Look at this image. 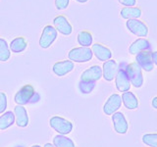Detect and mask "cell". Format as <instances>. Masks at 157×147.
Here are the masks:
<instances>
[{
  "label": "cell",
  "mask_w": 157,
  "mask_h": 147,
  "mask_svg": "<svg viewBox=\"0 0 157 147\" xmlns=\"http://www.w3.org/2000/svg\"><path fill=\"white\" fill-rule=\"evenodd\" d=\"M17 105H27V104H36L40 100V95L36 91L32 85H26L19 89L15 94L14 98Z\"/></svg>",
  "instance_id": "obj_1"
},
{
  "label": "cell",
  "mask_w": 157,
  "mask_h": 147,
  "mask_svg": "<svg viewBox=\"0 0 157 147\" xmlns=\"http://www.w3.org/2000/svg\"><path fill=\"white\" fill-rule=\"evenodd\" d=\"M93 53L90 47H75L71 49L68 53L69 60L74 63H86L91 61Z\"/></svg>",
  "instance_id": "obj_2"
},
{
  "label": "cell",
  "mask_w": 157,
  "mask_h": 147,
  "mask_svg": "<svg viewBox=\"0 0 157 147\" xmlns=\"http://www.w3.org/2000/svg\"><path fill=\"white\" fill-rule=\"evenodd\" d=\"M126 71L128 77L130 78L131 85L136 87L140 88L144 85V75H142L141 68L137 65L136 62H132L126 65Z\"/></svg>",
  "instance_id": "obj_3"
},
{
  "label": "cell",
  "mask_w": 157,
  "mask_h": 147,
  "mask_svg": "<svg viewBox=\"0 0 157 147\" xmlns=\"http://www.w3.org/2000/svg\"><path fill=\"white\" fill-rule=\"evenodd\" d=\"M126 28L131 33L137 37H146L148 36V26L140 19L127 20Z\"/></svg>",
  "instance_id": "obj_4"
},
{
  "label": "cell",
  "mask_w": 157,
  "mask_h": 147,
  "mask_svg": "<svg viewBox=\"0 0 157 147\" xmlns=\"http://www.w3.org/2000/svg\"><path fill=\"white\" fill-rule=\"evenodd\" d=\"M126 65L125 63H121L119 65V69L115 77V85L118 91L120 92H126L131 89V81L128 77V74L126 71Z\"/></svg>",
  "instance_id": "obj_5"
},
{
  "label": "cell",
  "mask_w": 157,
  "mask_h": 147,
  "mask_svg": "<svg viewBox=\"0 0 157 147\" xmlns=\"http://www.w3.org/2000/svg\"><path fill=\"white\" fill-rule=\"evenodd\" d=\"M49 125L52 129L57 131L59 134L66 135L69 134L73 130V124L72 122L66 120L65 118L60 116H53L49 120Z\"/></svg>",
  "instance_id": "obj_6"
},
{
  "label": "cell",
  "mask_w": 157,
  "mask_h": 147,
  "mask_svg": "<svg viewBox=\"0 0 157 147\" xmlns=\"http://www.w3.org/2000/svg\"><path fill=\"white\" fill-rule=\"evenodd\" d=\"M58 37V32L51 24H46L41 32V36L39 37V46L43 49H47L55 42Z\"/></svg>",
  "instance_id": "obj_7"
},
{
  "label": "cell",
  "mask_w": 157,
  "mask_h": 147,
  "mask_svg": "<svg viewBox=\"0 0 157 147\" xmlns=\"http://www.w3.org/2000/svg\"><path fill=\"white\" fill-rule=\"evenodd\" d=\"M53 27L59 33L65 36H71L73 32V26L69 22L68 18L64 15H58L53 19Z\"/></svg>",
  "instance_id": "obj_8"
},
{
  "label": "cell",
  "mask_w": 157,
  "mask_h": 147,
  "mask_svg": "<svg viewBox=\"0 0 157 147\" xmlns=\"http://www.w3.org/2000/svg\"><path fill=\"white\" fill-rule=\"evenodd\" d=\"M122 97L118 93L110 95L103 105V113L107 116H112L114 113L118 112L122 106Z\"/></svg>",
  "instance_id": "obj_9"
},
{
  "label": "cell",
  "mask_w": 157,
  "mask_h": 147,
  "mask_svg": "<svg viewBox=\"0 0 157 147\" xmlns=\"http://www.w3.org/2000/svg\"><path fill=\"white\" fill-rule=\"evenodd\" d=\"M112 123L114 130L119 134H127L128 130H129V124L126 119L125 115L122 112H116L112 116Z\"/></svg>",
  "instance_id": "obj_10"
},
{
  "label": "cell",
  "mask_w": 157,
  "mask_h": 147,
  "mask_svg": "<svg viewBox=\"0 0 157 147\" xmlns=\"http://www.w3.org/2000/svg\"><path fill=\"white\" fill-rule=\"evenodd\" d=\"M152 51H142L136 55V62L141 70L145 72H151L154 69V63L151 56Z\"/></svg>",
  "instance_id": "obj_11"
},
{
  "label": "cell",
  "mask_w": 157,
  "mask_h": 147,
  "mask_svg": "<svg viewBox=\"0 0 157 147\" xmlns=\"http://www.w3.org/2000/svg\"><path fill=\"white\" fill-rule=\"evenodd\" d=\"M119 69V64L115 60L110 59L106 62H103L102 66V77L106 81H112L116 77V74Z\"/></svg>",
  "instance_id": "obj_12"
},
{
  "label": "cell",
  "mask_w": 157,
  "mask_h": 147,
  "mask_svg": "<svg viewBox=\"0 0 157 147\" xmlns=\"http://www.w3.org/2000/svg\"><path fill=\"white\" fill-rule=\"evenodd\" d=\"M128 50L131 55H137L142 51H151V43L147 38L140 37L131 44Z\"/></svg>",
  "instance_id": "obj_13"
},
{
  "label": "cell",
  "mask_w": 157,
  "mask_h": 147,
  "mask_svg": "<svg viewBox=\"0 0 157 147\" xmlns=\"http://www.w3.org/2000/svg\"><path fill=\"white\" fill-rule=\"evenodd\" d=\"M74 69H75L74 62H72L71 60H62L54 63L52 71L54 75H56L57 77H65L68 74L73 72Z\"/></svg>",
  "instance_id": "obj_14"
},
{
  "label": "cell",
  "mask_w": 157,
  "mask_h": 147,
  "mask_svg": "<svg viewBox=\"0 0 157 147\" xmlns=\"http://www.w3.org/2000/svg\"><path fill=\"white\" fill-rule=\"evenodd\" d=\"M91 50L93 55L96 57L98 61L106 62L112 58V51L110 50V48H108L101 43H93L91 45Z\"/></svg>",
  "instance_id": "obj_15"
},
{
  "label": "cell",
  "mask_w": 157,
  "mask_h": 147,
  "mask_svg": "<svg viewBox=\"0 0 157 147\" xmlns=\"http://www.w3.org/2000/svg\"><path fill=\"white\" fill-rule=\"evenodd\" d=\"M102 77V67L98 65H93L85 70L81 75V80L97 81Z\"/></svg>",
  "instance_id": "obj_16"
},
{
  "label": "cell",
  "mask_w": 157,
  "mask_h": 147,
  "mask_svg": "<svg viewBox=\"0 0 157 147\" xmlns=\"http://www.w3.org/2000/svg\"><path fill=\"white\" fill-rule=\"evenodd\" d=\"M15 114V123L20 127H26L29 125V116L26 108L21 105H17L14 109Z\"/></svg>",
  "instance_id": "obj_17"
},
{
  "label": "cell",
  "mask_w": 157,
  "mask_h": 147,
  "mask_svg": "<svg viewBox=\"0 0 157 147\" xmlns=\"http://www.w3.org/2000/svg\"><path fill=\"white\" fill-rule=\"evenodd\" d=\"M121 97L123 104H124L125 108H127V109L136 110V108H139V99H137V97L134 92H132L131 90L123 92Z\"/></svg>",
  "instance_id": "obj_18"
},
{
  "label": "cell",
  "mask_w": 157,
  "mask_h": 147,
  "mask_svg": "<svg viewBox=\"0 0 157 147\" xmlns=\"http://www.w3.org/2000/svg\"><path fill=\"white\" fill-rule=\"evenodd\" d=\"M142 15V10L137 7H123L120 10V16L124 20H132V19H140Z\"/></svg>",
  "instance_id": "obj_19"
},
{
  "label": "cell",
  "mask_w": 157,
  "mask_h": 147,
  "mask_svg": "<svg viewBox=\"0 0 157 147\" xmlns=\"http://www.w3.org/2000/svg\"><path fill=\"white\" fill-rule=\"evenodd\" d=\"M10 50L13 53H22L28 47V41L24 36H17L10 42Z\"/></svg>",
  "instance_id": "obj_20"
},
{
  "label": "cell",
  "mask_w": 157,
  "mask_h": 147,
  "mask_svg": "<svg viewBox=\"0 0 157 147\" xmlns=\"http://www.w3.org/2000/svg\"><path fill=\"white\" fill-rule=\"evenodd\" d=\"M77 41L78 45L82 47H90L93 44V37L90 32L81 31L77 36Z\"/></svg>",
  "instance_id": "obj_21"
},
{
  "label": "cell",
  "mask_w": 157,
  "mask_h": 147,
  "mask_svg": "<svg viewBox=\"0 0 157 147\" xmlns=\"http://www.w3.org/2000/svg\"><path fill=\"white\" fill-rule=\"evenodd\" d=\"M15 114L12 111H7L5 112L2 116H0V130H5L8 127H10L12 125L15 124Z\"/></svg>",
  "instance_id": "obj_22"
},
{
  "label": "cell",
  "mask_w": 157,
  "mask_h": 147,
  "mask_svg": "<svg viewBox=\"0 0 157 147\" xmlns=\"http://www.w3.org/2000/svg\"><path fill=\"white\" fill-rule=\"evenodd\" d=\"M53 144L55 147H76L74 141L63 134H57L53 138Z\"/></svg>",
  "instance_id": "obj_23"
},
{
  "label": "cell",
  "mask_w": 157,
  "mask_h": 147,
  "mask_svg": "<svg viewBox=\"0 0 157 147\" xmlns=\"http://www.w3.org/2000/svg\"><path fill=\"white\" fill-rule=\"evenodd\" d=\"M11 57V50L5 38L0 37V61L7 62Z\"/></svg>",
  "instance_id": "obj_24"
},
{
  "label": "cell",
  "mask_w": 157,
  "mask_h": 147,
  "mask_svg": "<svg viewBox=\"0 0 157 147\" xmlns=\"http://www.w3.org/2000/svg\"><path fill=\"white\" fill-rule=\"evenodd\" d=\"M96 82L95 81H82L81 80L78 81V90L81 91L82 94H90L93 91V89L95 88Z\"/></svg>",
  "instance_id": "obj_25"
},
{
  "label": "cell",
  "mask_w": 157,
  "mask_h": 147,
  "mask_svg": "<svg viewBox=\"0 0 157 147\" xmlns=\"http://www.w3.org/2000/svg\"><path fill=\"white\" fill-rule=\"evenodd\" d=\"M142 142L149 147H157V134H145L142 135Z\"/></svg>",
  "instance_id": "obj_26"
},
{
  "label": "cell",
  "mask_w": 157,
  "mask_h": 147,
  "mask_svg": "<svg viewBox=\"0 0 157 147\" xmlns=\"http://www.w3.org/2000/svg\"><path fill=\"white\" fill-rule=\"evenodd\" d=\"M55 8L58 11H63V10H66L69 7V4H70V0H55Z\"/></svg>",
  "instance_id": "obj_27"
},
{
  "label": "cell",
  "mask_w": 157,
  "mask_h": 147,
  "mask_svg": "<svg viewBox=\"0 0 157 147\" xmlns=\"http://www.w3.org/2000/svg\"><path fill=\"white\" fill-rule=\"evenodd\" d=\"M7 109V96L4 92H0V114Z\"/></svg>",
  "instance_id": "obj_28"
},
{
  "label": "cell",
  "mask_w": 157,
  "mask_h": 147,
  "mask_svg": "<svg viewBox=\"0 0 157 147\" xmlns=\"http://www.w3.org/2000/svg\"><path fill=\"white\" fill-rule=\"evenodd\" d=\"M122 6L124 7H134L136 5V0H118Z\"/></svg>",
  "instance_id": "obj_29"
},
{
  "label": "cell",
  "mask_w": 157,
  "mask_h": 147,
  "mask_svg": "<svg viewBox=\"0 0 157 147\" xmlns=\"http://www.w3.org/2000/svg\"><path fill=\"white\" fill-rule=\"evenodd\" d=\"M151 56H152V61H153L154 65L157 67V50L156 51H152L151 52Z\"/></svg>",
  "instance_id": "obj_30"
},
{
  "label": "cell",
  "mask_w": 157,
  "mask_h": 147,
  "mask_svg": "<svg viewBox=\"0 0 157 147\" xmlns=\"http://www.w3.org/2000/svg\"><path fill=\"white\" fill-rule=\"evenodd\" d=\"M151 106L153 107L154 109L157 110V96L152 98V100H151Z\"/></svg>",
  "instance_id": "obj_31"
},
{
  "label": "cell",
  "mask_w": 157,
  "mask_h": 147,
  "mask_svg": "<svg viewBox=\"0 0 157 147\" xmlns=\"http://www.w3.org/2000/svg\"><path fill=\"white\" fill-rule=\"evenodd\" d=\"M75 1L78 3H81V4H85V3H87L90 0H75Z\"/></svg>",
  "instance_id": "obj_32"
},
{
  "label": "cell",
  "mask_w": 157,
  "mask_h": 147,
  "mask_svg": "<svg viewBox=\"0 0 157 147\" xmlns=\"http://www.w3.org/2000/svg\"><path fill=\"white\" fill-rule=\"evenodd\" d=\"M43 147H55V146H54V144H52V143H45Z\"/></svg>",
  "instance_id": "obj_33"
},
{
  "label": "cell",
  "mask_w": 157,
  "mask_h": 147,
  "mask_svg": "<svg viewBox=\"0 0 157 147\" xmlns=\"http://www.w3.org/2000/svg\"><path fill=\"white\" fill-rule=\"evenodd\" d=\"M32 147H41V146H39V145H33Z\"/></svg>",
  "instance_id": "obj_34"
},
{
  "label": "cell",
  "mask_w": 157,
  "mask_h": 147,
  "mask_svg": "<svg viewBox=\"0 0 157 147\" xmlns=\"http://www.w3.org/2000/svg\"><path fill=\"white\" fill-rule=\"evenodd\" d=\"M15 147H24V146H22V145H18V146H15Z\"/></svg>",
  "instance_id": "obj_35"
}]
</instances>
